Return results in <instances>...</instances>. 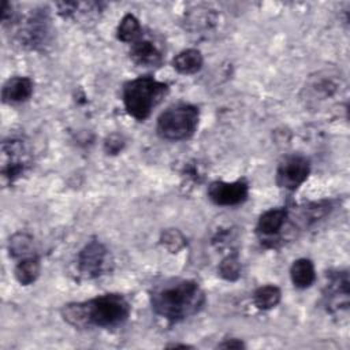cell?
Instances as JSON below:
<instances>
[{
  "label": "cell",
  "instance_id": "obj_2",
  "mask_svg": "<svg viewBox=\"0 0 350 350\" xmlns=\"http://www.w3.org/2000/svg\"><path fill=\"white\" fill-rule=\"evenodd\" d=\"M150 305L157 316L176 323L197 314L205 305V294L194 280L172 279L153 288Z\"/></svg>",
  "mask_w": 350,
  "mask_h": 350
},
{
  "label": "cell",
  "instance_id": "obj_3",
  "mask_svg": "<svg viewBox=\"0 0 350 350\" xmlns=\"http://www.w3.org/2000/svg\"><path fill=\"white\" fill-rule=\"evenodd\" d=\"M168 94V85L152 77H139L123 86V103L127 113L137 120H145Z\"/></svg>",
  "mask_w": 350,
  "mask_h": 350
},
{
  "label": "cell",
  "instance_id": "obj_24",
  "mask_svg": "<svg viewBox=\"0 0 350 350\" xmlns=\"http://www.w3.org/2000/svg\"><path fill=\"white\" fill-rule=\"evenodd\" d=\"M124 146V139L119 135V134H112L109 135L105 142H104V150L108 154H116L118 152L122 150V148Z\"/></svg>",
  "mask_w": 350,
  "mask_h": 350
},
{
  "label": "cell",
  "instance_id": "obj_6",
  "mask_svg": "<svg viewBox=\"0 0 350 350\" xmlns=\"http://www.w3.org/2000/svg\"><path fill=\"white\" fill-rule=\"evenodd\" d=\"M1 176L12 183L21 178L30 165V152L22 138H10L1 142Z\"/></svg>",
  "mask_w": 350,
  "mask_h": 350
},
{
  "label": "cell",
  "instance_id": "obj_23",
  "mask_svg": "<svg viewBox=\"0 0 350 350\" xmlns=\"http://www.w3.org/2000/svg\"><path fill=\"white\" fill-rule=\"evenodd\" d=\"M160 242L171 253H176L186 246V238L176 228H168V230L163 231Z\"/></svg>",
  "mask_w": 350,
  "mask_h": 350
},
{
  "label": "cell",
  "instance_id": "obj_4",
  "mask_svg": "<svg viewBox=\"0 0 350 350\" xmlns=\"http://www.w3.org/2000/svg\"><path fill=\"white\" fill-rule=\"evenodd\" d=\"M200 111L191 104H176L164 111L157 119V134L167 141L190 138L198 126Z\"/></svg>",
  "mask_w": 350,
  "mask_h": 350
},
{
  "label": "cell",
  "instance_id": "obj_19",
  "mask_svg": "<svg viewBox=\"0 0 350 350\" xmlns=\"http://www.w3.org/2000/svg\"><path fill=\"white\" fill-rule=\"evenodd\" d=\"M8 250L10 256L14 258H25L34 256V245H33V238L26 234V232H16L10 238L8 242Z\"/></svg>",
  "mask_w": 350,
  "mask_h": 350
},
{
  "label": "cell",
  "instance_id": "obj_22",
  "mask_svg": "<svg viewBox=\"0 0 350 350\" xmlns=\"http://www.w3.org/2000/svg\"><path fill=\"white\" fill-rule=\"evenodd\" d=\"M219 275L228 280V282H234L241 276V262L237 254H228L227 257H224L221 260V262L219 264Z\"/></svg>",
  "mask_w": 350,
  "mask_h": 350
},
{
  "label": "cell",
  "instance_id": "obj_7",
  "mask_svg": "<svg viewBox=\"0 0 350 350\" xmlns=\"http://www.w3.org/2000/svg\"><path fill=\"white\" fill-rule=\"evenodd\" d=\"M112 264L108 249L98 241L88 242L77 256V269L86 279H94L109 271Z\"/></svg>",
  "mask_w": 350,
  "mask_h": 350
},
{
  "label": "cell",
  "instance_id": "obj_14",
  "mask_svg": "<svg viewBox=\"0 0 350 350\" xmlns=\"http://www.w3.org/2000/svg\"><path fill=\"white\" fill-rule=\"evenodd\" d=\"M33 89L34 83L29 77H14L4 83L1 98L5 104H21L30 98Z\"/></svg>",
  "mask_w": 350,
  "mask_h": 350
},
{
  "label": "cell",
  "instance_id": "obj_8",
  "mask_svg": "<svg viewBox=\"0 0 350 350\" xmlns=\"http://www.w3.org/2000/svg\"><path fill=\"white\" fill-rule=\"evenodd\" d=\"M310 163L305 156L291 154L284 157L276 170V183L288 191L297 190L309 176Z\"/></svg>",
  "mask_w": 350,
  "mask_h": 350
},
{
  "label": "cell",
  "instance_id": "obj_13",
  "mask_svg": "<svg viewBox=\"0 0 350 350\" xmlns=\"http://www.w3.org/2000/svg\"><path fill=\"white\" fill-rule=\"evenodd\" d=\"M130 59L142 67H157L163 63V52L152 40L141 37L131 44Z\"/></svg>",
  "mask_w": 350,
  "mask_h": 350
},
{
  "label": "cell",
  "instance_id": "obj_10",
  "mask_svg": "<svg viewBox=\"0 0 350 350\" xmlns=\"http://www.w3.org/2000/svg\"><path fill=\"white\" fill-rule=\"evenodd\" d=\"M287 219L288 211L286 208H272L265 211L258 217L256 227L261 242H271V246H273V242L279 241Z\"/></svg>",
  "mask_w": 350,
  "mask_h": 350
},
{
  "label": "cell",
  "instance_id": "obj_1",
  "mask_svg": "<svg viewBox=\"0 0 350 350\" xmlns=\"http://www.w3.org/2000/svg\"><path fill=\"white\" fill-rule=\"evenodd\" d=\"M131 306L120 294H103L83 302H71L62 308V317L75 328H115L130 316Z\"/></svg>",
  "mask_w": 350,
  "mask_h": 350
},
{
  "label": "cell",
  "instance_id": "obj_11",
  "mask_svg": "<svg viewBox=\"0 0 350 350\" xmlns=\"http://www.w3.org/2000/svg\"><path fill=\"white\" fill-rule=\"evenodd\" d=\"M325 306L328 310L347 309L349 306V276L347 272H336L329 276L324 290Z\"/></svg>",
  "mask_w": 350,
  "mask_h": 350
},
{
  "label": "cell",
  "instance_id": "obj_12",
  "mask_svg": "<svg viewBox=\"0 0 350 350\" xmlns=\"http://www.w3.org/2000/svg\"><path fill=\"white\" fill-rule=\"evenodd\" d=\"M331 72H317L314 77H310L304 90L306 93V98L309 101H325L332 98L339 93L340 83Z\"/></svg>",
  "mask_w": 350,
  "mask_h": 350
},
{
  "label": "cell",
  "instance_id": "obj_25",
  "mask_svg": "<svg viewBox=\"0 0 350 350\" xmlns=\"http://www.w3.org/2000/svg\"><path fill=\"white\" fill-rule=\"evenodd\" d=\"M217 347H220V349H245V343L241 339L230 338V339H224L221 343H219Z\"/></svg>",
  "mask_w": 350,
  "mask_h": 350
},
{
  "label": "cell",
  "instance_id": "obj_5",
  "mask_svg": "<svg viewBox=\"0 0 350 350\" xmlns=\"http://www.w3.org/2000/svg\"><path fill=\"white\" fill-rule=\"evenodd\" d=\"M16 22V38L19 44L29 49H41L49 42L51 19L46 10L36 8L22 21Z\"/></svg>",
  "mask_w": 350,
  "mask_h": 350
},
{
  "label": "cell",
  "instance_id": "obj_16",
  "mask_svg": "<svg viewBox=\"0 0 350 350\" xmlns=\"http://www.w3.org/2000/svg\"><path fill=\"white\" fill-rule=\"evenodd\" d=\"M290 278L297 288H308L316 279V271L312 260L298 258L291 264Z\"/></svg>",
  "mask_w": 350,
  "mask_h": 350
},
{
  "label": "cell",
  "instance_id": "obj_20",
  "mask_svg": "<svg viewBox=\"0 0 350 350\" xmlns=\"http://www.w3.org/2000/svg\"><path fill=\"white\" fill-rule=\"evenodd\" d=\"M142 34V27L139 25V21L131 15V14H126L118 29H116V37L118 40L123 41V42H135L138 38H141Z\"/></svg>",
  "mask_w": 350,
  "mask_h": 350
},
{
  "label": "cell",
  "instance_id": "obj_9",
  "mask_svg": "<svg viewBox=\"0 0 350 350\" xmlns=\"http://www.w3.org/2000/svg\"><path fill=\"white\" fill-rule=\"evenodd\" d=\"M249 196V185L245 179L234 182L215 180L208 187L209 200L220 206H234L245 202Z\"/></svg>",
  "mask_w": 350,
  "mask_h": 350
},
{
  "label": "cell",
  "instance_id": "obj_26",
  "mask_svg": "<svg viewBox=\"0 0 350 350\" xmlns=\"http://www.w3.org/2000/svg\"><path fill=\"white\" fill-rule=\"evenodd\" d=\"M165 347H171V349H190L191 346L190 345H185V343H171V345H167Z\"/></svg>",
  "mask_w": 350,
  "mask_h": 350
},
{
  "label": "cell",
  "instance_id": "obj_21",
  "mask_svg": "<svg viewBox=\"0 0 350 350\" xmlns=\"http://www.w3.org/2000/svg\"><path fill=\"white\" fill-rule=\"evenodd\" d=\"M187 23L191 26V30L209 31L216 23V14L211 10H197V12H191L189 15Z\"/></svg>",
  "mask_w": 350,
  "mask_h": 350
},
{
  "label": "cell",
  "instance_id": "obj_17",
  "mask_svg": "<svg viewBox=\"0 0 350 350\" xmlns=\"http://www.w3.org/2000/svg\"><path fill=\"white\" fill-rule=\"evenodd\" d=\"M40 260L38 257L30 256V257H25L18 260L16 265H15V278L16 280L23 284V286H29L31 283H34L40 275Z\"/></svg>",
  "mask_w": 350,
  "mask_h": 350
},
{
  "label": "cell",
  "instance_id": "obj_15",
  "mask_svg": "<svg viewBox=\"0 0 350 350\" xmlns=\"http://www.w3.org/2000/svg\"><path fill=\"white\" fill-rule=\"evenodd\" d=\"M202 64H204L202 53L194 48L185 49L172 59V67L179 74H183V75H191L198 72L202 68Z\"/></svg>",
  "mask_w": 350,
  "mask_h": 350
},
{
  "label": "cell",
  "instance_id": "obj_18",
  "mask_svg": "<svg viewBox=\"0 0 350 350\" xmlns=\"http://www.w3.org/2000/svg\"><path fill=\"white\" fill-rule=\"evenodd\" d=\"M282 299V291L278 286L267 284L254 290L253 304L260 310L273 309Z\"/></svg>",
  "mask_w": 350,
  "mask_h": 350
}]
</instances>
